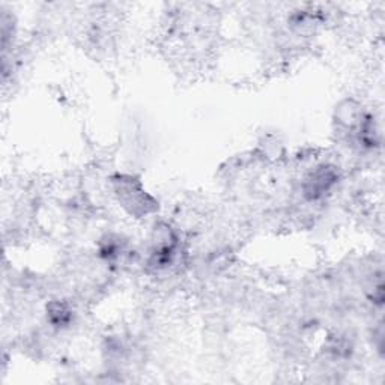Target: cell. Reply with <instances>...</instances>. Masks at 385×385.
Returning a JSON list of instances; mask_svg holds the SVG:
<instances>
[{"label":"cell","instance_id":"obj_2","mask_svg":"<svg viewBox=\"0 0 385 385\" xmlns=\"http://www.w3.org/2000/svg\"><path fill=\"white\" fill-rule=\"evenodd\" d=\"M49 316L53 325L62 327L69 322L71 310H68L65 304H60V302H53V304H50L49 307Z\"/></svg>","mask_w":385,"mask_h":385},{"label":"cell","instance_id":"obj_1","mask_svg":"<svg viewBox=\"0 0 385 385\" xmlns=\"http://www.w3.org/2000/svg\"><path fill=\"white\" fill-rule=\"evenodd\" d=\"M338 181V173L333 166L318 167L304 182V195L310 200L322 197L325 192L331 190Z\"/></svg>","mask_w":385,"mask_h":385}]
</instances>
